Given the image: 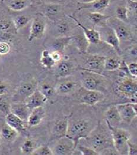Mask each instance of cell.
<instances>
[{
  "mask_svg": "<svg viewBox=\"0 0 137 155\" xmlns=\"http://www.w3.org/2000/svg\"><path fill=\"white\" fill-rule=\"evenodd\" d=\"M88 146L97 152L100 155L104 150L114 147L110 129H105L98 123L85 139Z\"/></svg>",
  "mask_w": 137,
  "mask_h": 155,
  "instance_id": "cell-1",
  "label": "cell"
},
{
  "mask_svg": "<svg viewBox=\"0 0 137 155\" xmlns=\"http://www.w3.org/2000/svg\"><path fill=\"white\" fill-rule=\"evenodd\" d=\"M95 126L89 120L79 119L74 121L72 123H69L66 136L74 142L76 149L80 140L85 139Z\"/></svg>",
  "mask_w": 137,
  "mask_h": 155,
  "instance_id": "cell-2",
  "label": "cell"
},
{
  "mask_svg": "<svg viewBox=\"0 0 137 155\" xmlns=\"http://www.w3.org/2000/svg\"><path fill=\"white\" fill-rule=\"evenodd\" d=\"M82 87L89 90H95L105 93L108 91V82L101 74L82 70L81 73Z\"/></svg>",
  "mask_w": 137,
  "mask_h": 155,
  "instance_id": "cell-3",
  "label": "cell"
},
{
  "mask_svg": "<svg viewBox=\"0 0 137 155\" xmlns=\"http://www.w3.org/2000/svg\"><path fill=\"white\" fill-rule=\"evenodd\" d=\"M111 134L113 145L119 155H127V142L131 139L130 132L123 128L111 126L105 122Z\"/></svg>",
  "mask_w": 137,
  "mask_h": 155,
  "instance_id": "cell-4",
  "label": "cell"
},
{
  "mask_svg": "<svg viewBox=\"0 0 137 155\" xmlns=\"http://www.w3.org/2000/svg\"><path fill=\"white\" fill-rule=\"evenodd\" d=\"M46 27V22L44 15L42 14L37 15L31 23L30 34L28 37V41H33L42 38L45 33Z\"/></svg>",
  "mask_w": 137,
  "mask_h": 155,
  "instance_id": "cell-5",
  "label": "cell"
},
{
  "mask_svg": "<svg viewBox=\"0 0 137 155\" xmlns=\"http://www.w3.org/2000/svg\"><path fill=\"white\" fill-rule=\"evenodd\" d=\"M105 98V94L101 91L89 90L82 87L78 91V99L81 103L88 106H94L103 101Z\"/></svg>",
  "mask_w": 137,
  "mask_h": 155,
  "instance_id": "cell-6",
  "label": "cell"
},
{
  "mask_svg": "<svg viewBox=\"0 0 137 155\" xmlns=\"http://www.w3.org/2000/svg\"><path fill=\"white\" fill-rule=\"evenodd\" d=\"M119 93L129 99H137V81L135 78H125L117 86Z\"/></svg>",
  "mask_w": 137,
  "mask_h": 155,
  "instance_id": "cell-7",
  "label": "cell"
},
{
  "mask_svg": "<svg viewBox=\"0 0 137 155\" xmlns=\"http://www.w3.org/2000/svg\"><path fill=\"white\" fill-rule=\"evenodd\" d=\"M107 25L113 29L120 43L122 41H127L131 38V34L130 30L125 24V22L117 18L111 19L110 18L107 21Z\"/></svg>",
  "mask_w": 137,
  "mask_h": 155,
  "instance_id": "cell-8",
  "label": "cell"
},
{
  "mask_svg": "<svg viewBox=\"0 0 137 155\" xmlns=\"http://www.w3.org/2000/svg\"><path fill=\"white\" fill-rule=\"evenodd\" d=\"M106 58L105 56L103 55L95 54L88 55L84 61V67L82 69L101 74L104 70Z\"/></svg>",
  "mask_w": 137,
  "mask_h": 155,
  "instance_id": "cell-9",
  "label": "cell"
},
{
  "mask_svg": "<svg viewBox=\"0 0 137 155\" xmlns=\"http://www.w3.org/2000/svg\"><path fill=\"white\" fill-rule=\"evenodd\" d=\"M122 121L130 124L137 116V103H128L116 105Z\"/></svg>",
  "mask_w": 137,
  "mask_h": 155,
  "instance_id": "cell-10",
  "label": "cell"
},
{
  "mask_svg": "<svg viewBox=\"0 0 137 155\" xmlns=\"http://www.w3.org/2000/svg\"><path fill=\"white\" fill-rule=\"evenodd\" d=\"M53 155H73L75 150L74 142L67 136L58 139L53 149Z\"/></svg>",
  "mask_w": 137,
  "mask_h": 155,
  "instance_id": "cell-11",
  "label": "cell"
},
{
  "mask_svg": "<svg viewBox=\"0 0 137 155\" xmlns=\"http://www.w3.org/2000/svg\"><path fill=\"white\" fill-rule=\"evenodd\" d=\"M38 87V83L34 78L23 81L17 90L16 96L21 99H25L32 94Z\"/></svg>",
  "mask_w": 137,
  "mask_h": 155,
  "instance_id": "cell-12",
  "label": "cell"
},
{
  "mask_svg": "<svg viewBox=\"0 0 137 155\" xmlns=\"http://www.w3.org/2000/svg\"><path fill=\"white\" fill-rule=\"evenodd\" d=\"M69 17L71 19H72L75 22V24L82 29L84 36L85 37V38L90 43H91L93 45H97L101 41V34L97 30L87 28L82 23H81L77 18L72 16H69Z\"/></svg>",
  "mask_w": 137,
  "mask_h": 155,
  "instance_id": "cell-13",
  "label": "cell"
},
{
  "mask_svg": "<svg viewBox=\"0 0 137 155\" xmlns=\"http://www.w3.org/2000/svg\"><path fill=\"white\" fill-rule=\"evenodd\" d=\"M47 100L48 99L40 92V90H36L32 94L25 99L24 103L28 108L30 110H32L36 107L43 106Z\"/></svg>",
  "mask_w": 137,
  "mask_h": 155,
  "instance_id": "cell-14",
  "label": "cell"
},
{
  "mask_svg": "<svg viewBox=\"0 0 137 155\" xmlns=\"http://www.w3.org/2000/svg\"><path fill=\"white\" fill-rule=\"evenodd\" d=\"M104 41L108 45H111L116 52L118 55L122 54V50L120 46V41L115 33L114 31L112 28L108 27L104 34Z\"/></svg>",
  "mask_w": 137,
  "mask_h": 155,
  "instance_id": "cell-15",
  "label": "cell"
},
{
  "mask_svg": "<svg viewBox=\"0 0 137 155\" xmlns=\"http://www.w3.org/2000/svg\"><path fill=\"white\" fill-rule=\"evenodd\" d=\"M46 116V110L43 106L36 107L32 110L27 119V123L29 127H35L39 125Z\"/></svg>",
  "mask_w": 137,
  "mask_h": 155,
  "instance_id": "cell-16",
  "label": "cell"
},
{
  "mask_svg": "<svg viewBox=\"0 0 137 155\" xmlns=\"http://www.w3.org/2000/svg\"><path fill=\"white\" fill-rule=\"evenodd\" d=\"M5 123L19 134L25 133L26 132L24 121L12 113H10L5 116Z\"/></svg>",
  "mask_w": 137,
  "mask_h": 155,
  "instance_id": "cell-17",
  "label": "cell"
},
{
  "mask_svg": "<svg viewBox=\"0 0 137 155\" xmlns=\"http://www.w3.org/2000/svg\"><path fill=\"white\" fill-rule=\"evenodd\" d=\"M105 122L108 123L112 126L118 127L123 122L116 106L113 105L110 107L105 113Z\"/></svg>",
  "mask_w": 137,
  "mask_h": 155,
  "instance_id": "cell-18",
  "label": "cell"
},
{
  "mask_svg": "<svg viewBox=\"0 0 137 155\" xmlns=\"http://www.w3.org/2000/svg\"><path fill=\"white\" fill-rule=\"evenodd\" d=\"M44 15H46L51 20L57 18L62 13L63 8L62 5L56 2H49L44 5L43 8Z\"/></svg>",
  "mask_w": 137,
  "mask_h": 155,
  "instance_id": "cell-19",
  "label": "cell"
},
{
  "mask_svg": "<svg viewBox=\"0 0 137 155\" xmlns=\"http://www.w3.org/2000/svg\"><path fill=\"white\" fill-rule=\"evenodd\" d=\"M15 32L17 31L12 21L6 19L0 20V38L2 41L10 38Z\"/></svg>",
  "mask_w": 137,
  "mask_h": 155,
  "instance_id": "cell-20",
  "label": "cell"
},
{
  "mask_svg": "<svg viewBox=\"0 0 137 155\" xmlns=\"http://www.w3.org/2000/svg\"><path fill=\"white\" fill-rule=\"evenodd\" d=\"M31 110L25 103L18 102L11 104V113L18 116L23 121H27Z\"/></svg>",
  "mask_w": 137,
  "mask_h": 155,
  "instance_id": "cell-21",
  "label": "cell"
},
{
  "mask_svg": "<svg viewBox=\"0 0 137 155\" xmlns=\"http://www.w3.org/2000/svg\"><path fill=\"white\" fill-rule=\"evenodd\" d=\"M68 124V119L67 117L58 120L53 126L54 136L58 139L66 136Z\"/></svg>",
  "mask_w": 137,
  "mask_h": 155,
  "instance_id": "cell-22",
  "label": "cell"
},
{
  "mask_svg": "<svg viewBox=\"0 0 137 155\" xmlns=\"http://www.w3.org/2000/svg\"><path fill=\"white\" fill-rule=\"evenodd\" d=\"M77 86V83L74 80H65L59 83L56 86L55 88L56 93L61 95L69 94L76 89Z\"/></svg>",
  "mask_w": 137,
  "mask_h": 155,
  "instance_id": "cell-23",
  "label": "cell"
},
{
  "mask_svg": "<svg viewBox=\"0 0 137 155\" xmlns=\"http://www.w3.org/2000/svg\"><path fill=\"white\" fill-rule=\"evenodd\" d=\"M72 39L73 37L69 36H61L56 38L51 45L53 51H57L62 53L65 48Z\"/></svg>",
  "mask_w": 137,
  "mask_h": 155,
  "instance_id": "cell-24",
  "label": "cell"
},
{
  "mask_svg": "<svg viewBox=\"0 0 137 155\" xmlns=\"http://www.w3.org/2000/svg\"><path fill=\"white\" fill-rule=\"evenodd\" d=\"M18 134L19 133L6 123L1 127L0 130L1 137L7 142L14 141Z\"/></svg>",
  "mask_w": 137,
  "mask_h": 155,
  "instance_id": "cell-25",
  "label": "cell"
},
{
  "mask_svg": "<svg viewBox=\"0 0 137 155\" xmlns=\"http://www.w3.org/2000/svg\"><path fill=\"white\" fill-rule=\"evenodd\" d=\"M73 66L67 61H61L59 62L57 68V76L59 78L68 77L72 73Z\"/></svg>",
  "mask_w": 137,
  "mask_h": 155,
  "instance_id": "cell-26",
  "label": "cell"
},
{
  "mask_svg": "<svg viewBox=\"0 0 137 155\" xmlns=\"http://www.w3.org/2000/svg\"><path fill=\"white\" fill-rule=\"evenodd\" d=\"M88 17L93 24L101 27L106 26L107 21L110 18V16L104 15L100 12H91L88 14Z\"/></svg>",
  "mask_w": 137,
  "mask_h": 155,
  "instance_id": "cell-27",
  "label": "cell"
},
{
  "mask_svg": "<svg viewBox=\"0 0 137 155\" xmlns=\"http://www.w3.org/2000/svg\"><path fill=\"white\" fill-rule=\"evenodd\" d=\"M110 3V0H95L89 4H86L87 6L81 8H91L96 10L95 12H100L105 10L109 6Z\"/></svg>",
  "mask_w": 137,
  "mask_h": 155,
  "instance_id": "cell-28",
  "label": "cell"
},
{
  "mask_svg": "<svg viewBox=\"0 0 137 155\" xmlns=\"http://www.w3.org/2000/svg\"><path fill=\"white\" fill-rule=\"evenodd\" d=\"M30 4V0H9L8 1V7L12 11H23L26 9Z\"/></svg>",
  "mask_w": 137,
  "mask_h": 155,
  "instance_id": "cell-29",
  "label": "cell"
},
{
  "mask_svg": "<svg viewBox=\"0 0 137 155\" xmlns=\"http://www.w3.org/2000/svg\"><path fill=\"white\" fill-rule=\"evenodd\" d=\"M40 63L42 66L48 69L52 68L56 64V63L51 56L50 52L47 50L42 51L40 58Z\"/></svg>",
  "mask_w": 137,
  "mask_h": 155,
  "instance_id": "cell-30",
  "label": "cell"
},
{
  "mask_svg": "<svg viewBox=\"0 0 137 155\" xmlns=\"http://www.w3.org/2000/svg\"><path fill=\"white\" fill-rule=\"evenodd\" d=\"M73 38L75 40L77 44V47L81 52L82 53H86L88 47L90 45V43L87 40L84 35L82 36L81 35H78L75 36Z\"/></svg>",
  "mask_w": 137,
  "mask_h": 155,
  "instance_id": "cell-31",
  "label": "cell"
},
{
  "mask_svg": "<svg viewBox=\"0 0 137 155\" xmlns=\"http://www.w3.org/2000/svg\"><path fill=\"white\" fill-rule=\"evenodd\" d=\"M30 21V17L25 15H21L16 17L12 21L14 27L17 31L22 29Z\"/></svg>",
  "mask_w": 137,
  "mask_h": 155,
  "instance_id": "cell-32",
  "label": "cell"
},
{
  "mask_svg": "<svg viewBox=\"0 0 137 155\" xmlns=\"http://www.w3.org/2000/svg\"><path fill=\"white\" fill-rule=\"evenodd\" d=\"M128 9L124 5L118 6L115 10L116 18L123 21V22H128L129 15H128Z\"/></svg>",
  "mask_w": 137,
  "mask_h": 155,
  "instance_id": "cell-33",
  "label": "cell"
},
{
  "mask_svg": "<svg viewBox=\"0 0 137 155\" xmlns=\"http://www.w3.org/2000/svg\"><path fill=\"white\" fill-rule=\"evenodd\" d=\"M57 30L58 33L60 36H66V34L68 33L71 30V23L65 20H61L58 22L57 25Z\"/></svg>",
  "mask_w": 137,
  "mask_h": 155,
  "instance_id": "cell-34",
  "label": "cell"
},
{
  "mask_svg": "<svg viewBox=\"0 0 137 155\" xmlns=\"http://www.w3.org/2000/svg\"><path fill=\"white\" fill-rule=\"evenodd\" d=\"M35 148L34 141L30 139H27L21 144L20 149L21 153L24 155H32Z\"/></svg>",
  "mask_w": 137,
  "mask_h": 155,
  "instance_id": "cell-35",
  "label": "cell"
},
{
  "mask_svg": "<svg viewBox=\"0 0 137 155\" xmlns=\"http://www.w3.org/2000/svg\"><path fill=\"white\" fill-rule=\"evenodd\" d=\"M121 60H117L115 58H106L105 64H104V70L107 71H115L118 69L119 64H120Z\"/></svg>",
  "mask_w": 137,
  "mask_h": 155,
  "instance_id": "cell-36",
  "label": "cell"
},
{
  "mask_svg": "<svg viewBox=\"0 0 137 155\" xmlns=\"http://www.w3.org/2000/svg\"><path fill=\"white\" fill-rule=\"evenodd\" d=\"M38 90H40V92L44 95L47 99L52 97L56 93L55 89L51 85L46 83L41 84Z\"/></svg>",
  "mask_w": 137,
  "mask_h": 155,
  "instance_id": "cell-37",
  "label": "cell"
},
{
  "mask_svg": "<svg viewBox=\"0 0 137 155\" xmlns=\"http://www.w3.org/2000/svg\"><path fill=\"white\" fill-rule=\"evenodd\" d=\"M33 155H53L51 149L48 146H41L36 147L32 153Z\"/></svg>",
  "mask_w": 137,
  "mask_h": 155,
  "instance_id": "cell-38",
  "label": "cell"
},
{
  "mask_svg": "<svg viewBox=\"0 0 137 155\" xmlns=\"http://www.w3.org/2000/svg\"><path fill=\"white\" fill-rule=\"evenodd\" d=\"M76 149L82 155H99L100 154L89 146H84L81 144L77 145Z\"/></svg>",
  "mask_w": 137,
  "mask_h": 155,
  "instance_id": "cell-39",
  "label": "cell"
},
{
  "mask_svg": "<svg viewBox=\"0 0 137 155\" xmlns=\"http://www.w3.org/2000/svg\"><path fill=\"white\" fill-rule=\"evenodd\" d=\"M119 70V76L123 78H132L129 74L128 64L124 60H121L119 67L118 68Z\"/></svg>",
  "mask_w": 137,
  "mask_h": 155,
  "instance_id": "cell-40",
  "label": "cell"
},
{
  "mask_svg": "<svg viewBox=\"0 0 137 155\" xmlns=\"http://www.w3.org/2000/svg\"><path fill=\"white\" fill-rule=\"evenodd\" d=\"M11 51V46L5 41H0V55L8 54Z\"/></svg>",
  "mask_w": 137,
  "mask_h": 155,
  "instance_id": "cell-41",
  "label": "cell"
},
{
  "mask_svg": "<svg viewBox=\"0 0 137 155\" xmlns=\"http://www.w3.org/2000/svg\"><path fill=\"white\" fill-rule=\"evenodd\" d=\"M0 111L5 116L11 113V104L5 100L0 101Z\"/></svg>",
  "mask_w": 137,
  "mask_h": 155,
  "instance_id": "cell-42",
  "label": "cell"
},
{
  "mask_svg": "<svg viewBox=\"0 0 137 155\" xmlns=\"http://www.w3.org/2000/svg\"><path fill=\"white\" fill-rule=\"evenodd\" d=\"M127 147H128L127 155H137V146L136 143H132L130 141V140H129L127 142Z\"/></svg>",
  "mask_w": 137,
  "mask_h": 155,
  "instance_id": "cell-43",
  "label": "cell"
},
{
  "mask_svg": "<svg viewBox=\"0 0 137 155\" xmlns=\"http://www.w3.org/2000/svg\"><path fill=\"white\" fill-rule=\"evenodd\" d=\"M128 70L130 75L133 78H137V63L136 62H132L129 63L128 65Z\"/></svg>",
  "mask_w": 137,
  "mask_h": 155,
  "instance_id": "cell-44",
  "label": "cell"
},
{
  "mask_svg": "<svg viewBox=\"0 0 137 155\" xmlns=\"http://www.w3.org/2000/svg\"><path fill=\"white\" fill-rule=\"evenodd\" d=\"M9 91V86L5 82H0V96L5 95Z\"/></svg>",
  "mask_w": 137,
  "mask_h": 155,
  "instance_id": "cell-45",
  "label": "cell"
},
{
  "mask_svg": "<svg viewBox=\"0 0 137 155\" xmlns=\"http://www.w3.org/2000/svg\"><path fill=\"white\" fill-rule=\"evenodd\" d=\"M51 56L53 58V59L55 61V62L59 63V61H61L62 59V53L57 51H53L51 53H50Z\"/></svg>",
  "mask_w": 137,
  "mask_h": 155,
  "instance_id": "cell-46",
  "label": "cell"
},
{
  "mask_svg": "<svg viewBox=\"0 0 137 155\" xmlns=\"http://www.w3.org/2000/svg\"><path fill=\"white\" fill-rule=\"evenodd\" d=\"M77 1L78 2L82 4H89L90 2L94 1L95 0H77Z\"/></svg>",
  "mask_w": 137,
  "mask_h": 155,
  "instance_id": "cell-47",
  "label": "cell"
},
{
  "mask_svg": "<svg viewBox=\"0 0 137 155\" xmlns=\"http://www.w3.org/2000/svg\"><path fill=\"white\" fill-rule=\"evenodd\" d=\"M129 1H132L133 2H137V0H129Z\"/></svg>",
  "mask_w": 137,
  "mask_h": 155,
  "instance_id": "cell-48",
  "label": "cell"
},
{
  "mask_svg": "<svg viewBox=\"0 0 137 155\" xmlns=\"http://www.w3.org/2000/svg\"><path fill=\"white\" fill-rule=\"evenodd\" d=\"M40 1H49V0H38Z\"/></svg>",
  "mask_w": 137,
  "mask_h": 155,
  "instance_id": "cell-49",
  "label": "cell"
},
{
  "mask_svg": "<svg viewBox=\"0 0 137 155\" xmlns=\"http://www.w3.org/2000/svg\"><path fill=\"white\" fill-rule=\"evenodd\" d=\"M0 57H1V55H0Z\"/></svg>",
  "mask_w": 137,
  "mask_h": 155,
  "instance_id": "cell-50",
  "label": "cell"
}]
</instances>
